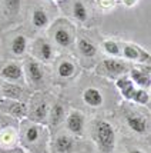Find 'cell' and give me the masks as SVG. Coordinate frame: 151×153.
Instances as JSON below:
<instances>
[{"instance_id": "1", "label": "cell", "mask_w": 151, "mask_h": 153, "mask_svg": "<svg viewBox=\"0 0 151 153\" xmlns=\"http://www.w3.org/2000/svg\"><path fill=\"white\" fill-rule=\"evenodd\" d=\"M97 143H99L100 149L105 153H110L114 147L116 134H114L113 127L105 122H100L97 125Z\"/></svg>"}, {"instance_id": "2", "label": "cell", "mask_w": 151, "mask_h": 153, "mask_svg": "<svg viewBox=\"0 0 151 153\" xmlns=\"http://www.w3.org/2000/svg\"><path fill=\"white\" fill-rule=\"evenodd\" d=\"M74 149V142L71 137H69L66 134L59 136L54 142V152L56 153H71Z\"/></svg>"}, {"instance_id": "3", "label": "cell", "mask_w": 151, "mask_h": 153, "mask_svg": "<svg viewBox=\"0 0 151 153\" xmlns=\"http://www.w3.org/2000/svg\"><path fill=\"white\" fill-rule=\"evenodd\" d=\"M67 127L73 133H81L83 130V116L79 112H73L67 119Z\"/></svg>"}, {"instance_id": "4", "label": "cell", "mask_w": 151, "mask_h": 153, "mask_svg": "<svg viewBox=\"0 0 151 153\" xmlns=\"http://www.w3.org/2000/svg\"><path fill=\"white\" fill-rule=\"evenodd\" d=\"M1 76L7 80H17L21 77V69H20L17 65L10 63V65H7V66L3 67Z\"/></svg>"}, {"instance_id": "5", "label": "cell", "mask_w": 151, "mask_h": 153, "mask_svg": "<svg viewBox=\"0 0 151 153\" xmlns=\"http://www.w3.org/2000/svg\"><path fill=\"white\" fill-rule=\"evenodd\" d=\"M84 102L90 106H100L101 102H103V97L100 94L99 90L96 89H87L84 92Z\"/></svg>"}, {"instance_id": "6", "label": "cell", "mask_w": 151, "mask_h": 153, "mask_svg": "<svg viewBox=\"0 0 151 153\" xmlns=\"http://www.w3.org/2000/svg\"><path fill=\"white\" fill-rule=\"evenodd\" d=\"M27 72H29V77L32 79L33 83L43 82V70H41V67H40L36 62H30V63H29Z\"/></svg>"}, {"instance_id": "7", "label": "cell", "mask_w": 151, "mask_h": 153, "mask_svg": "<svg viewBox=\"0 0 151 153\" xmlns=\"http://www.w3.org/2000/svg\"><path fill=\"white\" fill-rule=\"evenodd\" d=\"M117 87L121 90V93L124 96L125 99H133V96H134V86H133V83L130 82L128 79H120L117 82Z\"/></svg>"}, {"instance_id": "8", "label": "cell", "mask_w": 151, "mask_h": 153, "mask_svg": "<svg viewBox=\"0 0 151 153\" xmlns=\"http://www.w3.org/2000/svg\"><path fill=\"white\" fill-rule=\"evenodd\" d=\"M3 94L9 97V99H20L21 94H23V90L21 87H19L17 85H12V83H7L3 86Z\"/></svg>"}, {"instance_id": "9", "label": "cell", "mask_w": 151, "mask_h": 153, "mask_svg": "<svg viewBox=\"0 0 151 153\" xmlns=\"http://www.w3.org/2000/svg\"><path fill=\"white\" fill-rule=\"evenodd\" d=\"M104 66L105 69L110 72V73H114V74H118V73H123L125 70V65L118 62V60H104Z\"/></svg>"}, {"instance_id": "10", "label": "cell", "mask_w": 151, "mask_h": 153, "mask_svg": "<svg viewBox=\"0 0 151 153\" xmlns=\"http://www.w3.org/2000/svg\"><path fill=\"white\" fill-rule=\"evenodd\" d=\"M127 123H128V126L131 127L134 132H137V133H144L145 132V120H143L141 117H128L127 119Z\"/></svg>"}, {"instance_id": "11", "label": "cell", "mask_w": 151, "mask_h": 153, "mask_svg": "<svg viewBox=\"0 0 151 153\" xmlns=\"http://www.w3.org/2000/svg\"><path fill=\"white\" fill-rule=\"evenodd\" d=\"M6 112H9L10 114H13V116H16V117H23L24 116V113H26V107H24V105H21V103H9V106L3 107Z\"/></svg>"}, {"instance_id": "12", "label": "cell", "mask_w": 151, "mask_h": 153, "mask_svg": "<svg viewBox=\"0 0 151 153\" xmlns=\"http://www.w3.org/2000/svg\"><path fill=\"white\" fill-rule=\"evenodd\" d=\"M24 50H26V39L23 36L14 37L12 42V52L14 54H23Z\"/></svg>"}, {"instance_id": "13", "label": "cell", "mask_w": 151, "mask_h": 153, "mask_svg": "<svg viewBox=\"0 0 151 153\" xmlns=\"http://www.w3.org/2000/svg\"><path fill=\"white\" fill-rule=\"evenodd\" d=\"M54 39H56V42L59 43L60 46H63V47H67L70 45V42H71L70 34L67 33L64 29H59V30L56 32V34H54Z\"/></svg>"}, {"instance_id": "14", "label": "cell", "mask_w": 151, "mask_h": 153, "mask_svg": "<svg viewBox=\"0 0 151 153\" xmlns=\"http://www.w3.org/2000/svg\"><path fill=\"white\" fill-rule=\"evenodd\" d=\"M131 77L137 85H140V86H145V87L150 86V76H148V74L141 73V72H138V70H133Z\"/></svg>"}, {"instance_id": "15", "label": "cell", "mask_w": 151, "mask_h": 153, "mask_svg": "<svg viewBox=\"0 0 151 153\" xmlns=\"http://www.w3.org/2000/svg\"><path fill=\"white\" fill-rule=\"evenodd\" d=\"M79 49L81 50V53L84 54V56H94L96 52H97V49L96 46L90 43L88 40H80L79 42Z\"/></svg>"}, {"instance_id": "16", "label": "cell", "mask_w": 151, "mask_h": 153, "mask_svg": "<svg viewBox=\"0 0 151 153\" xmlns=\"http://www.w3.org/2000/svg\"><path fill=\"white\" fill-rule=\"evenodd\" d=\"M16 139V133H14L12 129H4L1 133H0V143L4 145V146H9L12 145Z\"/></svg>"}, {"instance_id": "17", "label": "cell", "mask_w": 151, "mask_h": 153, "mask_svg": "<svg viewBox=\"0 0 151 153\" xmlns=\"http://www.w3.org/2000/svg\"><path fill=\"white\" fill-rule=\"evenodd\" d=\"M33 25L36 27H43L47 25V16L43 10H34L33 13Z\"/></svg>"}, {"instance_id": "18", "label": "cell", "mask_w": 151, "mask_h": 153, "mask_svg": "<svg viewBox=\"0 0 151 153\" xmlns=\"http://www.w3.org/2000/svg\"><path fill=\"white\" fill-rule=\"evenodd\" d=\"M63 117H64V109H63V106L61 105H56L52 110V123L53 125H57V123H60L63 120Z\"/></svg>"}, {"instance_id": "19", "label": "cell", "mask_w": 151, "mask_h": 153, "mask_svg": "<svg viewBox=\"0 0 151 153\" xmlns=\"http://www.w3.org/2000/svg\"><path fill=\"white\" fill-rule=\"evenodd\" d=\"M74 73V66L69 62H63L61 65L59 66V74L61 77H69Z\"/></svg>"}, {"instance_id": "20", "label": "cell", "mask_w": 151, "mask_h": 153, "mask_svg": "<svg viewBox=\"0 0 151 153\" xmlns=\"http://www.w3.org/2000/svg\"><path fill=\"white\" fill-rule=\"evenodd\" d=\"M74 16L79 20H81V22H84V20L87 19V10H85L84 4H83L81 1H77V3L74 4Z\"/></svg>"}, {"instance_id": "21", "label": "cell", "mask_w": 151, "mask_h": 153, "mask_svg": "<svg viewBox=\"0 0 151 153\" xmlns=\"http://www.w3.org/2000/svg\"><path fill=\"white\" fill-rule=\"evenodd\" d=\"M46 116H47V106H46V103H40L39 106L34 109L33 117L36 120H43V119H46Z\"/></svg>"}, {"instance_id": "22", "label": "cell", "mask_w": 151, "mask_h": 153, "mask_svg": "<svg viewBox=\"0 0 151 153\" xmlns=\"http://www.w3.org/2000/svg\"><path fill=\"white\" fill-rule=\"evenodd\" d=\"M40 56H41V59L44 60H50L53 56V49L52 46L49 45V43H41V46H40Z\"/></svg>"}, {"instance_id": "23", "label": "cell", "mask_w": 151, "mask_h": 153, "mask_svg": "<svg viewBox=\"0 0 151 153\" xmlns=\"http://www.w3.org/2000/svg\"><path fill=\"white\" fill-rule=\"evenodd\" d=\"M133 99L136 100V102H138V103H141V105H145V103L148 102V93L144 92L143 89H141V90H136Z\"/></svg>"}, {"instance_id": "24", "label": "cell", "mask_w": 151, "mask_h": 153, "mask_svg": "<svg viewBox=\"0 0 151 153\" xmlns=\"http://www.w3.org/2000/svg\"><path fill=\"white\" fill-rule=\"evenodd\" d=\"M40 136V130L37 129V127H29L26 132V139L29 140V142H36V140L39 139Z\"/></svg>"}, {"instance_id": "25", "label": "cell", "mask_w": 151, "mask_h": 153, "mask_svg": "<svg viewBox=\"0 0 151 153\" xmlns=\"http://www.w3.org/2000/svg\"><path fill=\"white\" fill-rule=\"evenodd\" d=\"M124 56L127 59L136 60V59H138V50L133 46H127V47H124Z\"/></svg>"}, {"instance_id": "26", "label": "cell", "mask_w": 151, "mask_h": 153, "mask_svg": "<svg viewBox=\"0 0 151 153\" xmlns=\"http://www.w3.org/2000/svg\"><path fill=\"white\" fill-rule=\"evenodd\" d=\"M104 49H105V52L110 53V54H118L120 53V49H118V46L114 43V42H105Z\"/></svg>"}, {"instance_id": "27", "label": "cell", "mask_w": 151, "mask_h": 153, "mask_svg": "<svg viewBox=\"0 0 151 153\" xmlns=\"http://www.w3.org/2000/svg\"><path fill=\"white\" fill-rule=\"evenodd\" d=\"M6 6L10 13H16L20 7V0H6Z\"/></svg>"}, {"instance_id": "28", "label": "cell", "mask_w": 151, "mask_h": 153, "mask_svg": "<svg viewBox=\"0 0 151 153\" xmlns=\"http://www.w3.org/2000/svg\"><path fill=\"white\" fill-rule=\"evenodd\" d=\"M100 3H104V4H101L103 7H108V6H113V0H99Z\"/></svg>"}, {"instance_id": "29", "label": "cell", "mask_w": 151, "mask_h": 153, "mask_svg": "<svg viewBox=\"0 0 151 153\" xmlns=\"http://www.w3.org/2000/svg\"><path fill=\"white\" fill-rule=\"evenodd\" d=\"M124 1H125V4H127V6H133V4L136 3V0H124Z\"/></svg>"}, {"instance_id": "30", "label": "cell", "mask_w": 151, "mask_h": 153, "mask_svg": "<svg viewBox=\"0 0 151 153\" xmlns=\"http://www.w3.org/2000/svg\"><path fill=\"white\" fill-rule=\"evenodd\" d=\"M130 153H143V152H140V150H131Z\"/></svg>"}, {"instance_id": "31", "label": "cell", "mask_w": 151, "mask_h": 153, "mask_svg": "<svg viewBox=\"0 0 151 153\" xmlns=\"http://www.w3.org/2000/svg\"><path fill=\"white\" fill-rule=\"evenodd\" d=\"M12 153H23V152H21V150H13Z\"/></svg>"}]
</instances>
